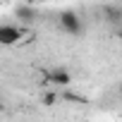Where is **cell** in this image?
<instances>
[{
	"label": "cell",
	"instance_id": "cell-4",
	"mask_svg": "<svg viewBox=\"0 0 122 122\" xmlns=\"http://www.w3.org/2000/svg\"><path fill=\"white\" fill-rule=\"evenodd\" d=\"M103 17H105L110 24H120V22H122V7H112V5H108V7L103 10Z\"/></svg>",
	"mask_w": 122,
	"mask_h": 122
},
{
	"label": "cell",
	"instance_id": "cell-9",
	"mask_svg": "<svg viewBox=\"0 0 122 122\" xmlns=\"http://www.w3.org/2000/svg\"><path fill=\"white\" fill-rule=\"evenodd\" d=\"M120 96H122V84H120Z\"/></svg>",
	"mask_w": 122,
	"mask_h": 122
},
{
	"label": "cell",
	"instance_id": "cell-7",
	"mask_svg": "<svg viewBox=\"0 0 122 122\" xmlns=\"http://www.w3.org/2000/svg\"><path fill=\"white\" fill-rule=\"evenodd\" d=\"M62 98H65V101H70V103H86V98H84L81 93H72V91H65V93H62Z\"/></svg>",
	"mask_w": 122,
	"mask_h": 122
},
{
	"label": "cell",
	"instance_id": "cell-8",
	"mask_svg": "<svg viewBox=\"0 0 122 122\" xmlns=\"http://www.w3.org/2000/svg\"><path fill=\"white\" fill-rule=\"evenodd\" d=\"M115 34H117V38H120V41H122V26H120V29H117V31H115Z\"/></svg>",
	"mask_w": 122,
	"mask_h": 122
},
{
	"label": "cell",
	"instance_id": "cell-3",
	"mask_svg": "<svg viewBox=\"0 0 122 122\" xmlns=\"http://www.w3.org/2000/svg\"><path fill=\"white\" fill-rule=\"evenodd\" d=\"M48 81L53 84V86H57V89H67L70 84H72V74L65 70V67H53V70H48Z\"/></svg>",
	"mask_w": 122,
	"mask_h": 122
},
{
	"label": "cell",
	"instance_id": "cell-6",
	"mask_svg": "<svg viewBox=\"0 0 122 122\" xmlns=\"http://www.w3.org/2000/svg\"><path fill=\"white\" fill-rule=\"evenodd\" d=\"M57 98H60V96H57V91H46V93L41 96V103H43L46 108H53V105L57 103Z\"/></svg>",
	"mask_w": 122,
	"mask_h": 122
},
{
	"label": "cell",
	"instance_id": "cell-2",
	"mask_svg": "<svg viewBox=\"0 0 122 122\" xmlns=\"http://www.w3.org/2000/svg\"><path fill=\"white\" fill-rule=\"evenodd\" d=\"M60 29H62L65 34H70V36H81L84 34V24H81L79 15L72 12V10L60 12Z\"/></svg>",
	"mask_w": 122,
	"mask_h": 122
},
{
	"label": "cell",
	"instance_id": "cell-1",
	"mask_svg": "<svg viewBox=\"0 0 122 122\" xmlns=\"http://www.w3.org/2000/svg\"><path fill=\"white\" fill-rule=\"evenodd\" d=\"M34 41V34L19 24H3L0 26V43L3 46H22V43H29Z\"/></svg>",
	"mask_w": 122,
	"mask_h": 122
},
{
	"label": "cell",
	"instance_id": "cell-5",
	"mask_svg": "<svg viewBox=\"0 0 122 122\" xmlns=\"http://www.w3.org/2000/svg\"><path fill=\"white\" fill-rule=\"evenodd\" d=\"M17 19H19V22H24V24H31V22L36 19V12H34L31 7L22 5V7H17Z\"/></svg>",
	"mask_w": 122,
	"mask_h": 122
}]
</instances>
